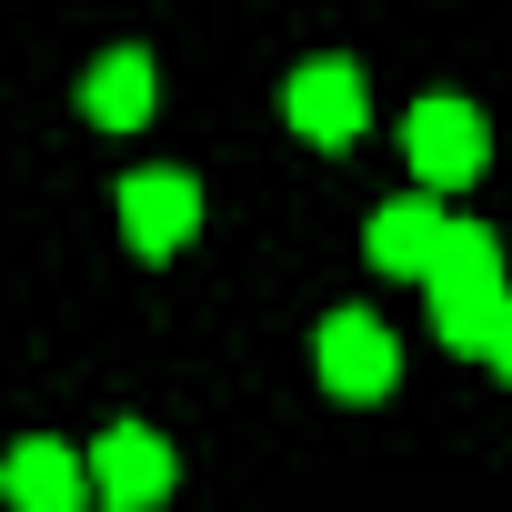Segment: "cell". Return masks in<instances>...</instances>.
<instances>
[{
    "mask_svg": "<svg viewBox=\"0 0 512 512\" xmlns=\"http://www.w3.org/2000/svg\"><path fill=\"white\" fill-rule=\"evenodd\" d=\"M432 241H442V211H432V191H402V201H382V211H372V231H362V262H372L382 282H422V272H432Z\"/></svg>",
    "mask_w": 512,
    "mask_h": 512,
    "instance_id": "cell-9",
    "label": "cell"
},
{
    "mask_svg": "<svg viewBox=\"0 0 512 512\" xmlns=\"http://www.w3.org/2000/svg\"><path fill=\"white\" fill-rule=\"evenodd\" d=\"M282 121L312 141V151H352L362 141V71L352 61H312L282 81Z\"/></svg>",
    "mask_w": 512,
    "mask_h": 512,
    "instance_id": "cell-6",
    "label": "cell"
},
{
    "mask_svg": "<svg viewBox=\"0 0 512 512\" xmlns=\"http://www.w3.org/2000/svg\"><path fill=\"white\" fill-rule=\"evenodd\" d=\"M81 472H91V492H101L111 512H151V502L171 492V442H161L151 422H111V432L81 452Z\"/></svg>",
    "mask_w": 512,
    "mask_h": 512,
    "instance_id": "cell-3",
    "label": "cell"
},
{
    "mask_svg": "<svg viewBox=\"0 0 512 512\" xmlns=\"http://www.w3.org/2000/svg\"><path fill=\"white\" fill-rule=\"evenodd\" d=\"M312 362H322V382H332L342 402H382V392L402 382V342H392L372 312H332L322 342H312Z\"/></svg>",
    "mask_w": 512,
    "mask_h": 512,
    "instance_id": "cell-4",
    "label": "cell"
},
{
    "mask_svg": "<svg viewBox=\"0 0 512 512\" xmlns=\"http://www.w3.org/2000/svg\"><path fill=\"white\" fill-rule=\"evenodd\" d=\"M0 492H11V512H81L91 502V472H81L71 442L31 432V442H11V462H0Z\"/></svg>",
    "mask_w": 512,
    "mask_h": 512,
    "instance_id": "cell-7",
    "label": "cell"
},
{
    "mask_svg": "<svg viewBox=\"0 0 512 512\" xmlns=\"http://www.w3.org/2000/svg\"><path fill=\"white\" fill-rule=\"evenodd\" d=\"M422 292H432L442 352H472V362H482V332H492V312H502V241H492L482 221H442Z\"/></svg>",
    "mask_w": 512,
    "mask_h": 512,
    "instance_id": "cell-1",
    "label": "cell"
},
{
    "mask_svg": "<svg viewBox=\"0 0 512 512\" xmlns=\"http://www.w3.org/2000/svg\"><path fill=\"white\" fill-rule=\"evenodd\" d=\"M151 101H161V71H151L141 41H121V51H101V61L81 71V111H91V131H141Z\"/></svg>",
    "mask_w": 512,
    "mask_h": 512,
    "instance_id": "cell-8",
    "label": "cell"
},
{
    "mask_svg": "<svg viewBox=\"0 0 512 512\" xmlns=\"http://www.w3.org/2000/svg\"><path fill=\"white\" fill-rule=\"evenodd\" d=\"M402 151H412L422 191H462V181L492 161V131H482V111H472V101H412Z\"/></svg>",
    "mask_w": 512,
    "mask_h": 512,
    "instance_id": "cell-2",
    "label": "cell"
},
{
    "mask_svg": "<svg viewBox=\"0 0 512 512\" xmlns=\"http://www.w3.org/2000/svg\"><path fill=\"white\" fill-rule=\"evenodd\" d=\"M191 231H201V181L191 171H131L121 181V241L141 251V262L181 251Z\"/></svg>",
    "mask_w": 512,
    "mask_h": 512,
    "instance_id": "cell-5",
    "label": "cell"
},
{
    "mask_svg": "<svg viewBox=\"0 0 512 512\" xmlns=\"http://www.w3.org/2000/svg\"><path fill=\"white\" fill-rule=\"evenodd\" d=\"M482 362L512 382V292H502V312H492V332H482Z\"/></svg>",
    "mask_w": 512,
    "mask_h": 512,
    "instance_id": "cell-10",
    "label": "cell"
}]
</instances>
